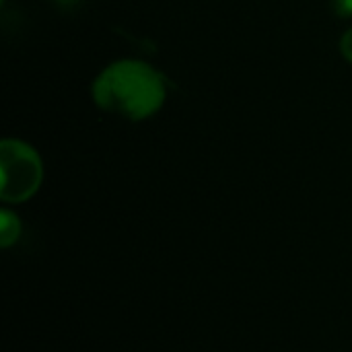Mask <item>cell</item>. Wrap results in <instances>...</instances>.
<instances>
[{
    "label": "cell",
    "instance_id": "cell-1",
    "mask_svg": "<svg viewBox=\"0 0 352 352\" xmlns=\"http://www.w3.org/2000/svg\"><path fill=\"white\" fill-rule=\"evenodd\" d=\"M93 101L99 109L142 122L155 116L167 99V78L140 60H118L93 80Z\"/></svg>",
    "mask_w": 352,
    "mask_h": 352
},
{
    "label": "cell",
    "instance_id": "cell-2",
    "mask_svg": "<svg viewBox=\"0 0 352 352\" xmlns=\"http://www.w3.org/2000/svg\"><path fill=\"white\" fill-rule=\"evenodd\" d=\"M0 198L8 204H19L35 196L43 179V165L37 151L16 138H6L0 144Z\"/></svg>",
    "mask_w": 352,
    "mask_h": 352
},
{
    "label": "cell",
    "instance_id": "cell-3",
    "mask_svg": "<svg viewBox=\"0 0 352 352\" xmlns=\"http://www.w3.org/2000/svg\"><path fill=\"white\" fill-rule=\"evenodd\" d=\"M21 235V221L14 212L2 210L0 212V245L10 248Z\"/></svg>",
    "mask_w": 352,
    "mask_h": 352
},
{
    "label": "cell",
    "instance_id": "cell-4",
    "mask_svg": "<svg viewBox=\"0 0 352 352\" xmlns=\"http://www.w3.org/2000/svg\"><path fill=\"white\" fill-rule=\"evenodd\" d=\"M332 10L340 19H351L352 16V0H332Z\"/></svg>",
    "mask_w": 352,
    "mask_h": 352
},
{
    "label": "cell",
    "instance_id": "cell-5",
    "mask_svg": "<svg viewBox=\"0 0 352 352\" xmlns=\"http://www.w3.org/2000/svg\"><path fill=\"white\" fill-rule=\"evenodd\" d=\"M340 54L352 64V29H349L340 39Z\"/></svg>",
    "mask_w": 352,
    "mask_h": 352
},
{
    "label": "cell",
    "instance_id": "cell-6",
    "mask_svg": "<svg viewBox=\"0 0 352 352\" xmlns=\"http://www.w3.org/2000/svg\"><path fill=\"white\" fill-rule=\"evenodd\" d=\"M82 0H56V4L60 6V8H64V10H70V8H74V6H78Z\"/></svg>",
    "mask_w": 352,
    "mask_h": 352
}]
</instances>
